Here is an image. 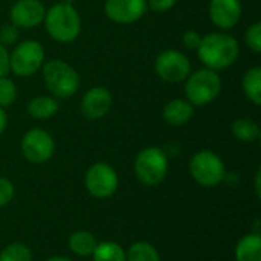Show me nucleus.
<instances>
[{"label":"nucleus","instance_id":"1","mask_svg":"<svg viewBox=\"0 0 261 261\" xmlns=\"http://www.w3.org/2000/svg\"><path fill=\"white\" fill-rule=\"evenodd\" d=\"M240 55L239 41L225 32H213L202 37L197 47V57L211 70H223L231 67Z\"/></svg>","mask_w":261,"mask_h":261},{"label":"nucleus","instance_id":"2","mask_svg":"<svg viewBox=\"0 0 261 261\" xmlns=\"http://www.w3.org/2000/svg\"><path fill=\"white\" fill-rule=\"evenodd\" d=\"M47 34L58 43H72L81 32V17L72 3H57L44 14Z\"/></svg>","mask_w":261,"mask_h":261},{"label":"nucleus","instance_id":"3","mask_svg":"<svg viewBox=\"0 0 261 261\" xmlns=\"http://www.w3.org/2000/svg\"><path fill=\"white\" fill-rule=\"evenodd\" d=\"M43 80L54 98L67 99L73 96L80 89L78 72L63 60H50L43 66Z\"/></svg>","mask_w":261,"mask_h":261},{"label":"nucleus","instance_id":"4","mask_svg":"<svg viewBox=\"0 0 261 261\" xmlns=\"http://www.w3.org/2000/svg\"><path fill=\"white\" fill-rule=\"evenodd\" d=\"M222 90V78L208 67L190 73L185 80V95L191 106H206L213 102Z\"/></svg>","mask_w":261,"mask_h":261},{"label":"nucleus","instance_id":"5","mask_svg":"<svg viewBox=\"0 0 261 261\" xmlns=\"http://www.w3.org/2000/svg\"><path fill=\"white\" fill-rule=\"evenodd\" d=\"M168 171L167 153L159 147H147L139 151L135 159L136 177L148 187L159 185Z\"/></svg>","mask_w":261,"mask_h":261},{"label":"nucleus","instance_id":"6","mask_svg":"<svg viewBox=\"0 0 261 261\" xmlns=\"http://www.w3.org/2000/svg\"><path fill=\"white\" fill-rule=\"evenodd\" d=\"M44 64L43 46L35 40H26L15 46L9 54V70L17 76H31Z\"/></svg>","mask_w":261,"mask_h":261},{"label":"nucleus","instance_id":"7","mask_svg":"<svg viewBox=\"0 0 261 261\" xmlns=\"http://www.w3.org/2000/svg\"><path fill=\"white\" fill-rule=\"evenodd\" d=\"M193 179L202 187H216L225 179V164L219 154L210 150L197 151L190 162Z\"/></svg>","mask_w":261,"mask_h":261},{"label":"nucleus","instance_id":"8","mask_svg":"<svg viewBox=\"0 0 261 261\" xmlns=\"http://www.w3.org/2000/svg\"><path fill=\"white\" fill-rule=\"evenodd\" d=\"M154 70L165 83H182L191 73V63L184 52L167 49L158 55L154 61Z\"/></svg>","mask_w":261,"mask_h":261},{"label":"nucleus","instance_id":"9","mask_svg":"<svg viewBox=\"0 0 261 261\" xmlns=\"http://www.w3.org/2000/svg\"><path fill=\"white\" fill-rule=\"evenodd\" d=\"M84 184L87 191L96 199H107L112 197L118 190V174L116 171L104 162L93 164L84 177Z\"/></svg>","mask_w":261,"mask_h":261},{"label":"nucleus","instance_id":"10","mask_svg":"<svg viewBox=\"0 0 261 261\" xmlns=\"http://www.w3.org/2000/svg\"><path fill=\"white\" fill-rule=\"evenodd\" d=\"M55 151L54 138L43 128H31L21 139V153L32 164L47 162Z\"/></svg>","mask_w":261,"mask_h":261},{"label":"nucleus","instance_id":"11","mask_svg":"<svg viewBox=\"0 0 261 261\" xmlns=\"http://www.w3.org/2000/svg\"><path fill=\"white\" fill-rule=\"evenodd\" d=\"M147 0H106V15L119 24H130L138 21L147 12Z\"/></svg>","mask_w":261,"mask_h":261},{"label":"nucleus","instance_id":"12","mask_svg":"<svg viewBox=\"0 0 261 261\" xmlns=\"http://www.w3.org/2000/svg\"><path fill=\"white\" fill-rule=\"evenodd\" d=\"M46 8L40 0H18L12 5L9 17L17 28H37L43 23Z\"/></svg>","mask_w":261,"mask_h":261},{"label":"nucleus","instance_id":"13","mask_svg":"<svg viewBox=\"0 0 261 261\" xmlns=\"http://www.w3.org/2000/svg\"><path fill=\"white\" fill-rule=\"evenodd\" d=\"M112 102L113 98L109 89L102 86L92 87L81 98V113L87 119H99L109 113Z\"/></svg>","mask_w":261,"mask_h":261},{"label":"nucleus","instance_id":"14","mask_svg":"<svg viewBox=\"0 0 261 261\" xmlns=\"http://www.w3.org/2000/svg\"><path fill=\"white\" fill-rule=\"evenodd\" d=\"M210 18L217 28L223 31L232 29L242 18L240 0H211Z\"/></svg>","mask_w":261,"mask_h":261},{"label":"nucleus","instance_id":"15","mask_svg":"<svg viewBox=\"0 0 261 261\" xmlns=\"http://www.w3.org/2000/svg\"><path fill=\"white\" fill-rule=\"evenodd\" d=\"M193 113H194V106H191L187 99L176 98L167 102V106L164 107L162 116L165 122H168L170 125L180 127L190 122V119L193 118Z\"/></svg>","mask_w":261,"mask_h":261},{"label":"nucleus","instance_id":"16","mask_svg":"<svg viewBox=\"0 0 261 261\" xmlns=\"http://www.w3.org/2000/svg\"><path fill=\"white\" fill-rule=\"evenodd\" d=\"M237 261H261V236L248 234L240 239L236 248Z\"/></svg>","mask_w":261,"mask_h":261},{"label":"nucleus","instance_id":"17","mask_svg":"<svg viewBox=\"0 0 261 261\" xmlns=\"http://www.w3.org/2000/svg\"><path fill=\"white\" fill-rule=\"evenodd\" d=\"M58 112V102L54 96L38 95L28 104V113L35 119H49Z\"/></svg>","mask_w":261,"mask_h":261},{"label":"nucleus","instance_id":"18","mask_svg":"<svg viewBox=\"0 0 261 261\" xmlns=\"http://www.w3.org/2000/svg\"><path fill=\"white\" fill-rule=\"evenodd\" d=\"M96 246V239L89 231H76L69 237L70 251L80 257H90L95 252Z\"/></svg>","mask_w":261,"mask_h":261},{"label":"nucleus","instance_id":"19","mask_svg":"<svg viewBox=\"0 0 261 261\" xmlns=\"http://www.w3.org/2000/svg\"><path fill=\"white\" fill-rule=\"evenodd\" d=\"M242 89L243 93L246 95V98L255 104L260 106L261 104V69L260 67H252L249 69L243 80H242Z\"/></svg>","mask_w":261,"mask_h":261},{"label":"nucleus","instance_id":"20","mask_svg":"<svg viewBox=\"0 0 261 261\" xmlns=\"http://www.w3.org/2000/svg\"><path fill=\"white\" fill-rule=\"evenodd\" d=\"M232 135L242 142H255L260 138V127L249 118H240L232 122Z\"/></svg>","mask_w":261,"mask_h":261},{"label":"nucleus","instance_id":"21","mask_svg":"<svg viewBox=\"0 0 261 261\" xmlns=\"http://www.w3.org/2000/svg\"><path fill=\"white\" fill-rule=\"evenodd\" d=\"M92 257L93 261H125V251L115 242H102Z\"/></svg>","mask_w":261,"mask_h":261},{"label":"nucleus","instance_id":"22","mask_svg":"<svg viewBox=\"0 0 261 261\" xmlns=\"http://www.w3.org/2000/svg\"><path fill=\"white\" fill-rule=\"evenodd\" d=\"M125 261H161V257L154 246L147 242H138L127 251Z\"/></svg>","mask_w":261,"mask_h":261},{"label":"nucleus","instance_id":"23","mask_svg":"<svg viewBox=\"0 0 261 261\" xmlns=\"http://www.w3.org/2000/svg\"><path fill=\"white\" fill-rule=\"evenodd\" d=\"M0 261H32V254L26 245L11 243L0 252Z\"/></svg>","mask_w":261,"mask_h":261},{"label":"nucleus","instance_id":"24","mask_svg":"<svg viewBox=\"0 0 261 261\" xmlns=\"http://www.w3.org/2000/svg\"><path fill=\"white\" fill-rule=\"evenodd\" d=\"M17 98V87L8 76H0V107L11 106Z\"/></svg>","mask_w":261,"mask_h":261},{"label":"nucleus","instance_id":"25","mask_svg":"<svg viewBox=\"0 0 261 261\" xmlns=\"http://www.w3.org/2000/svg\"><path fill=\"white\" fill-rule=\"evenodd\" d=\"M246 44L255 52L260 54L261 52V23H254L252 26L248 28L246 35H245Z\"/></svg>","mask_w":261,"mask_h":261},{"label":"nucleus","instance_id":"26","mask_svg":"<svg viewBox=\"0 0 261 261\" xmlns=\"http://www.w3.org/2000/svg\"><path fill=\"white\" fill-rule=\"evenodd\" d=\"M17 40H18V28L17 26L9 23V24H3L0 28V43L3 46L14 44Z\"/></svg>","mask_w":261,"mask_h":261},{"label":"nucleus","instance_id":"27","mask_svg":"<svg viewBox=\"0 0 261 261\" xmlns=\"http://www.w3.org/2000/svg\"><path fill=\"white\" fill-rule=\"evenodd\" d=\"M14 197V185L9 179L0 177V208L8 205Z\"/></svg>","mask_w":261,"mask_h":261},{"label":"nucleus","instance_id":"28","mask_svg":"<svg viewBox=\"0 0 261 261\" xmlns=\"http://www.w3.org/2000/svg\"><path fill=\"white\" fill-rule=\"evenodd\" d=\"M200 40H202V35L199 32H196V31H187L182 35V43L190 50H197V47L200 44Z\"/></svg>","mask_w":261,"mask_h":261},{"label":"nucleus","instance_id":"29","mask_svg":"<svg viewBox=\"0 0 261 261\" xmlns=\"http://www.w3.org/2000/svg\"><path fill=\"white\" fill-rule=\"evenodd\" d=\"M177 0H147V6L154 12H167L170 11Z\"/></svg>","mask_w":261,"mask_h":261},{"label":"nucleus","instance_id":"30","mask_svg":"<svg viewBox=\"0 0 261 261\" xmlns=\"http://www.w3.org/2000/svg\"><path fill=\"white\" fill-rule=\"evenodd\" d=\"M9 72V54L0 43V76H6Z\"/></svg>","mask_w":261,"mask_h":261},{"label":"nucleus","instance_id":"31","mask_svg":"<svg viewBox=\"0 0 261 261\" xmlns=\"http://www.w3.org/2000/svg\"><path fill=\"white\" fill-rule=\"evenodd\" d=\"M6 124H8V116H6V112L3 107H0V136L3 135L5 128H6Z\"/></svg>","mask_w":261,"mask_h":261},{"label":"nucleus","instance_id":"32","mask_svg":"<svg viewBox=\"0 0 261 261\" xmlns=\"http://www.w3.org/2000/svg\"><path fill=\"white\" fill-rule=\"evenodd\" d=\"M260 179H261V170H258V171H257V174H255V193H257V196H258V197L261 196Z\"/></svg>","mask_w":261,"mask_h":261},{"label":"nucleus","instance_id":"33","mask_svg":"<svg viewBox=\"0 0 261 261\" xmlns=\"http://www.w3.org/2000/svg\"><path fill=\"white\" fill-rule=\"evenodd\" d=\"M46 261H73V260L66 258V257H52V258H49V260H46Z\"/></svg>","mask_w":261,"mask_h":261}]
</instances>
